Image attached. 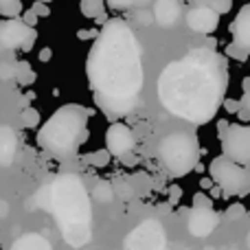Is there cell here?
<instances>
[{
  "label": "cell",
  "mask_w": 250,
  "mask_h": 250,
  "mask_svg": "<svg viewBox=\"0 0 250 250\" xmlns=\"http://www.w3.org/2000/svg\"><path fill=\"white\" fill-rule=\"evenodd\" d=\"M22 22L29 26H35V22H38V16H35L33 9H26V11H22Z\"/></svg>",
  "instance_id": "cell-31"
},
{
  "label": "cell",
  "mask_w": 250,
  "mask_h": 250,
  "mask_svg": "<svg viewBox=\"0 0 250 250\" xmlns=\"http://www.w3.org/2000/svg\"><path fill=\"white\" fill-rule=\"evenodd\" d=\"M51 55H53L51 48H42V53H40V60H42V62H48V60H51Z\"/></svg>",
  "instance_id": "cell-34"
},
{
  "label": "cell",
  "mask_w": 250,
  "mask_h": 250,
  "mask_svg": "<svg viewBox=\"0 0 250 250\" xmlns=\"http://www.w3.org/2000/svg\"><path fill=\"white\" fill-rule=\"evenodd\" d=\"M110 9H117V11H123V9H129L134 4V0H105Z\"/></svg>",
  "instance_id": "cell-29"
},
{
  "label": "cell",
  "mask_w": 250,
  "mask_h": 250,
  "mask_svg": "<svg viewBox=\"0 0 250 250\" xmlns=\"http://www.w3.org/2000/svg\"><path fill=\"white\" fill-rule=\"evenodd\" d=\"M33 2H46L48 4V2H53V0H33Z\"/></svg>",
  "instance_id": "cell-38"
},
{
  "label": "cell",
  "mask_w": 250,
  "mask_h": 250,
  "mask_svg": "<svg viewBox=\"0 0 250 250\" xmlns=\"http://www.w3.org/2000/svg\"><path fill=\"white\" fill-rule=\"evenodd\" d=\"M246 207H244L242 202H235V204H229V208L224 211V217L226 220H230V222H235V220H242V217H246Z\"/></svg>",
  "instance_id": "cell-23"
},
{
  "label": "cell",
  "mask_w": 250,
  "mask_h": 250,
  "mask_svg": "<svg viewBox=\"0 0 250 250\" xmlns=\"http://www.w3.org/2000/svg\"><path fill=\"white\" fill-rule=\"evenodd\" d=\"M136 138L134 132L129 129V125H125L121 121H114L105 132V149L114 156V158H123V156L132 154Z\"/></svg>",
  "instance_id": "cell-10"
},
{
  "label": "cell",
  "mask_w": 250,
  "mask_h": 250,
  "mask_svg": "<svg viewBox=\"0 0 250 250\" xmlns=\"http://www.w3.org/2000/svg\"><path fill=\"white\" fill-rule=\"evenodd\" d=\"M222 154L235 160L237 165L250 167V125L246 123H229L226 132L220 136Z\"/></svg>",
  "instance_id": "cell-7"
},
{
  "label": "cell",
  "mask_w": 250,
  "mask_h": 250,
  "mask_svg": "<svg viewBox=\"0 0 250 250\" xmlns=\"http://www.w3.org/2000/svg\"><path fill=\"white\" fill-rule=\"evenodd\" d=\"M156 88L167 112L193 125H207L226 99V57L208 46L191 48L185 57L165 66Z\"/></svg>",
  "instance_id": "cell-2"
},
{
  "label": "cell",
  "mask_w": 250,
  "mask_h": 250,
  "mask_svg": "<svg viewBox=\"0 0 250 250\" xmlns=\"http://www.w3.org/2000/svg\"><path fill=\"white\" fill-rule=\"evenodd\" d=\"M11 250H53V248L42 235L31 233V235H22L18 242H13Z\"/></svg>",
  "instance_id": "cell-16"
},
{
  "label": "cell",
  "mask_w": 250,
  "mask_h": 250,
  "mask_svg": "<svg viewBox=\"0 0 250 250\" xmlns=\"http://www.w3.org/2000/svg\"><path fill=\"white\" fill-rule=\"evenodd\" d=\"M248 2H250V0H248Z\"/></svg>",
  "instance_id": "cell-40"
},
{
  "label": "cell",
  "mask_w": 250,
  "mask_h": 250,
  "mask_svg": "<svg viewBox=\"0 0 250 250\" xmlns=\"http://www.w3.org/2000/svg\"><path fill=\"white\" fill-rule=\"evenodd\" d=\"M90 110L79 104L57 108L38 132V145L57 158H70L88 141Z\"/></svg>",
  "instance_id": "cell-4"
},
{
  "label": "cell",
  "mask_w": 250,
  "mask_h": 250,
  "mask_svg": "<svg viewBox=\"0 0 250 250\" xmlns=\"http://www.w3.org/2000/svg\"><path fill=\"white\" fill-rule=\"evenodd\" d=\"M185 20L191 31L202 35H211L220 26V13L213 11L211 7H189Z\"/></svg>",
  "instance_id": "cell-11"
},
{
  "label": "cell",
  "mask_w": 250,
  "mask_h": 250,
  "mask_svg": "<svg viewBox=\"0 0 250 250\" xmlns=\"http://www.w3.org/2000/svg\"><path fill=\"white\" fill-rule=\"evenodd\" d=\"M40 123V112L35 108H24V112H22V125H24L26 129H33L35 125Z\"/></svg>",
  "instance_id": "cell-24"
},
{
  "label": "cell",
  "mask_w": 250,
  "mask_h": 250,
  "mask_svg": "<svg viewBox=\"0 0 250 250\" xmlns=\"http://www.w3.org/2000/svg\"><path fill=\"white\" fill-rule=\"evenodd\" d=\"M237 117H239V121H250V110H246V108H239V112H237Z\"/></svg>",
  "instance_id": "cell-33"
},
{
  "label": "cell",
  "mask_w": 250,
  "mask_h": 250,
  "mask_svg": "<svg viewBox=\"0 0 250 250\" xmlns=\"http://www.w3.org/2000/svg\"><path fill=\"white\" fill-rule=\"evenodd\" d=\"M242 90H244V95H242V99H239V104H242V108L250 110V77L242 79Z\"/></svg>",
  "instance_id": "cell-27"
},
{
  "label": "cell",
  "mask_w": 250,
  "mask_h": 250,
  "mask_svg": "<svg viewBox=\"0 0 250 250\" xmlns=\"http://www.w3.org/2000/svg\"><path fill=\"white\" fill-rule=\"evenodd\" d=\"M248 246H250V237H248Z\"/></svg>",
  "instance_id": "cell-39"
},
{
  "label": "cell",
  "mask_w": 250,
  "mask_h": 250,
  "mask_svg": "<svg viewBox=\"0 0 250 250\" xmlns=\"http://www.w3.org/2000/svg\"><path fill=\"white\" fill-rule=\"evenodd\" d=\"M180 13H182L180 0H156V7H154L151 16H154V20L158 22L160 26L169 29V26H173L178 22Z\"/></svg>",
  "instance_id": "cell-14"
},
{
  "label": "cell",
  "mask_w": 250,
  "mask_h": 250,
  "mask_svg": "<svg viewBox=\"0 0 250 250\" xmlns=\"http://www.w3.org/2000/svg\"><path fill=\"white\" fill-rule=\"evenodd\" d=\"M217 127H220V136H222V134L226 132V127H229V121H224V119H220V121H217Z\"/></svg>",
  "instance_id": "cell-36"
},
{
  "label": "cell",
  "mask_w": 250,
  "mask_h": 250,
  "mask_svg": "<svg viewBox=\"0 0 250 250\" xmlns=\"http://www.w3.org/2000/svg\"><path fill=\"white\" fill-rule=\"evenodd\" d=\"M226 57H230V60H235V62H246V60H250V55L246 51H242L239 46H235L233 42L226 46Z\"/></svg>",
  "instance_id": "cell-25"
},
{
  "label": "cell",
  "mask_w": 250,
  "mask_h": 250,
  "mask_svg": "<svg viewBox=\"0 0 250 250\" xmlns=\"http://www.w3.org/2000/svg\"><path fill=\"white\" fill-rule=\"evenodd\" d=\"M16 77H18V82H20L22 86H29V83L35 82V73H33V68H31L26 62H20V64L16 66Z\"/></svg>",
  "instance_id": "cell-22"
},
{
  "label": "cell",
  "mask_w": 250,
  "mask_h": 250,
  "mask_svg": "<svg viewBox=\"0 0 250 250\" xmlns=\"http://www.w3.org/2000/svg\"><path fill=\"white\" fill-rule=\"evenodd\" d=\"M163 246L165 229L156 220H147L138 224L123 242V250H163Z\"/></svg>",
  "instance_id": "cell-9"
},
{
  "label": "cell",
  "mask_w": 250,
  "mask_h": 250,
  "mask_svg": "<svg viewBox=\"0 0 250 250\" xmlns=\"http://www.w3.org/2000/svg\"><path fill=\"white\" fill-rule=\"evenodd\" d=\"M208 176L226 195L244 198V195L250 193V167L237 165L235 160L226 158L224 154L211 160Z\"/></svg>",
  "instance_id": "cell-6"
},
{
  "label": "cell",
  "mask_w": 250,
  "mask_h": 250,
  "mask_svg": "<svg viewBox=\"0 0 250 250\" xmlns=\"http://www.w3.org/2000/svg\"><path fill=\"white\" fill-rule=\"evenodd\" d=\"M158 158L171 176L182 178L200 163V145L195 134L173 132L158 143Z\"/></svg>",
  "instance_id": "cell-5"
},
{
  "label": "cell",
  "mask_w": 250,
  "mask_h": 250,
  "mask_svg": "<svg viewBox=\"0 0 250 250\" xmlns=\"http://www.w3.org/2000/svg\"><path fill=\"white\" fill-rule=\"evenodd\" d=\"M0 16L4 18L22 16V0H0Z\"/></svg>",
  "instance_id": "cell-21"
},
{
  "label": "cell",
  "mask_w": 250,
  "mask_h": 250,
  "mask_svg": "<svg viewBox=\"0 0 250 250\" xmlns=\"http://www.w3.org/2000/svg\"><path fill=\"white\" fill-rule=\"evenodd\" d=\"M191 208H213L211 195H207V193H195V195H193V202H191Z\"/></svg>",
  "instance_id": "cell-26"
},
{
  "label": "cell",
  "mask_w": 250,
  "mask_h": 250,
  "mask_svg": "<svg viewBox=\"0 0 250 250\" xmlns=\"http://www.w3.org/2000/svg\"><path fill=\"white\" fill-rule=\"evenodd\" d=\"M110 160H112V154L108 149H97L83 156V163L90 165V167H108Z\"/></svg>",
  "instance_id": "cell-20"
},
{
  "label": "cell",
  "mask_w": 250,
  "mask_h": 250,
  "mask_svg": "<svg viewBox=\"0 0 250 250\" xmlns=\"http://www.w3.org/2000/svg\"><path fill=\"white\" fill-rule=\"evenodd\" d=\"M95 104L110 119H121L138 105L143 88L141 44L121 18H112L97 33L86 60Z\"/></svg>",
  "instance_id": "cell-1"
},
{
  "label": "cell",
  "mask_w": 250,
  "mask_h": 250,
  "mask_svg": "<svg viewBox=\"0 0 250 250\" xmlns=\"http://www.w3.org/2000/svg\"><path fill=\"white\" fill-rule=\"evenodd\" d=\"M79 9H82V13L86 18L97 20L99 16L105 13V0H82V2H79Z\"/></svg>",
  "instance_id": "cell-17"
},
{
  "label": "cell",
  "mask_w": 250,
  "mask_h": 250,
  "mask_svg": "<svg viewBox=\"0 0 250 250\" xmlns=\"http://www.w3.org/2000/svg\"><path fill=\"white\" fill-rule=\"evenodd\" d=\"M92 198H95L97 202H112V200H114V187H112V182L99 180V182L95 185Z\"/></svg>",
  "instance_id": "cell-19"
},
{
  "label": "cell",
  "mask_w": 250,
  "mask_h": 250,
  "mask_svg": "<svg viewBox=\"0 0 250 250\" xmlns=\"http://www.w3.org/2000/svg\"><path fill=\"white\" fill-rule=\"evenodd\" d=\"M180 195H182L180 187H176V185H173L171 189H169V202H178V200H180Z\"/></svg>",
  "instance_id": "cell-32"
},
{
  "label": "cell",
  "mask_w": 250,
  "mask_h": 250,
  "mask_svg": "<svg viewBox=\"0 0 250 250\" xmlns=\"http://www.w3.org/2000/svg\"><path fill=\"white\" fill-rule=\"evenodd\" d=\"M229 33L233 38L235 46H239L242 51H246L250 55V2H246L237 11L235 20L229 26Z\"/></svg>",
  "instance_id": "cell-13"
},
{
  "label": "cell",
  "mask_w": 250,
  "mask_h": 250,
  "mask_svg": "<svg viewBox=\"0 0 250 250\" xmlns=\"http://www.w3.org/2000/svg\"><path fill=\"white\" fill-rule=\"evenodd\" d=\"M79 38H82V40H86V38H97V33H95V31H82V33H79Z\"/></svg>",
  "instance_id": "cell-37"
},
{
  "label": "cell",
  "mask_w": 250,
  "mask_h": 250,
  "mask_svg": "<svg viewBox=\"0 0 250 250\" xmlns=\"http://www.w3.org/2000/svg\"><path fill=\"white\" fill-rule=\"evenodd\" d=\"M220 224V215L213 208H191L189 211V233L193 237H207Z\"/></svg>",
  "instance_id": "cell-12"
},
{
  "label": "cell",
  "mask_w": 250,
  "mask_h": 250,
  "mask_svg": "<svg viewBox=\"0 0 250 250\" xmlns=\"http://www.w3.org/2000/svg\"><path fill=\"white\" fill-rule=\"evenodd\" d=\"M35 11V16L38 18H46L51 16V11H48V4L46 2H33V7H31Z\"/></svg>",
  "instance_id": "cell-30"
},
{
  "label": "cell",
  "mask_w": 250,
  "mask_h": 250,
  "mask_svg": "<svg viewBox=\"0 0 250 250\" xmlns=\"http://www.w3.org/2000/svg\"><path fill=\"white\" fill-rule=\"evenodd\" d=\"M51 211L64 239L79 248L90 239V200L82 178L64 173L51 187Z\"/></svg>",
  "instance_id": "cell-3"
},
{
  "label": "cell",
  "mask_w": 250,
  "mask_h": 250,
  "mask_svg": "<svg viewBox=\"0 0 250 250\" xmlns=\"http://www.w3.org/2000/svg\"><path fill=\"white\" fill-rule=\"evenodd\" d=\"M16 147H18V138L16 134L9 127H0V163L9 165L16 156Z\"/></svg>",
  "instance_id": "cell-15"
},
{
  "label": "cell",
  "mask_w": 250,
  "mask_h": 250,
  "mask_svg": "<svg viewBox=\"0 0 250 250\" xmlns=\"http://www.w3.org/2000/svg\"><path fill=\"white\" fill-rule=\"evenodd\" d=\"M38 40L35 29L29 24H24L18 18H7V20L0 22V51H13V48H20V51H31Z\"/></svg>",
  "instance_id": "cell-8"
},
{
  "label": "cell",
  "mask_w": 250,
  "mask_h": 250,
  "mask_svg": "<svg viewBox=\"0 0 250 250\" xmlns=\"http://www.w3.org/2000/svg\"><path fill=\"white\" fill-rule=\"evenodd\" d=\"M222 108H224L229 114H237L239 108H242V104H239V99H224L222 101Z\"/></svg>",
  "instance_id": "cell-28"
},
{
  "label": "cell",
  "mask_w": 250,
  "mask_h": 250,
  "mask_svg": "<svg viewBox=\"0 0 250 250\" xmlns=\"http://www.w3.org/2000/svg\"><path fill=\"white\" fill-rule=\"evenodd\" d=\"M200 182H202V189H211V187L215 185V182L211 180V176H208V178H202V180H200Z\"/></svg>",
  "instance_id": "cell-35"
},
{
  "label": "cell",
  "mask_w": 250,
  "mask_h": 250,
  "mask_svg": "<svg viewBox=\"0 0 250 250\" xmlns=\"http://www.w3.org/2000/svg\"><path fill=\"white\" fill-rule=\"evenodd\" d=\"M189 2L191 7H211L220 16H224V13H229L233 9V0H189Z\"/></svg>",
  "instance_id": "cell-18"
}]
</instances>
